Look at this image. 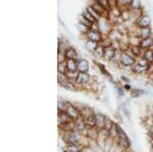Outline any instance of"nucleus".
Listing matches in <instances>:
<instances>
[{"instance_id":"f257e3e1","label":"nucleus","mask_w":153,"mask_h":152,"mask_svg":"<svg viewBox=\"0 0 153 152\" xmlns=\"http://www.w3.org/2000/svg\"><path fill=\"white\" fill-rule=\"evenodd\" d=\"M136 61H137V58H136L129 50H127V51L122 52V55H120V65H122V67H132L133 65L136 63Z\"/></svg>"},{"instance_id":"f03ea898","label":"nucleus","mask_w":153,"mask_h":152,"mask_svg":"<svg viewBox=\"0 0 153 152\" xmlns=\"http://www.w3.org/2000/svg\"><path fill=\"white\" fill-rule=\"evenodd\" d=\"M117 127V144L118 146L120 147L122 149H128L130 147V141H129V138L128 136L126 135V133L123 131V129L120 128L118 125H115Z\"/></svg>"},{"instance_id":"7ed1b4c3","label":"nucleus","mask_w":153,"mask_h":152,"mask_svg":"<svg viewBox=\"0 0 153 152\" xmlns=\"http://www.w3.org/2000/svg\"><path fill=\"white\" fill-rule=\"evenodd\" d=\"M85 37H86V39L95 41V42H97V43H101L103 39H104V36H103V34L101 33L100 31L93 30V29H90V31L86 34Z\"/></svg>"},{"instance_id":"20e7f679","label":"nucleus","mask_w":153,"mask_h":152,"mask_svg":"<svg viewBox=\"0 0 153 152\" xmlns=\"http://www.w3.org/2000/svg\"><path fill=\"white\" fill-rule=\"evenodd\" d=\"M90 6L94 9L95 11H97V13L99 14L101 18H106L108 19V10L105 8L104 6H102L98 1H91Z\"/></svg>"},{"instance_id":"39448f33","label":"nucleus","mask_w":153,"mask_h":152,"mask_svg":"<svg viewBox=\"0 0 153 152\" xmlns=\"http://www.w3.org/2000/svg\"><path fill=\"white\" fill-rule=\"evenodd\" d=\"M65 111L68 114V116H70L71 119H73V121H76V119H79V117L81 116L80 110H79L78 107L75 106V105H73V104H70V103H68Z\"/></svg>"},{"instance_id":"423d86ee","label":"nucleus","mask_w":153,"mask_h":152,"mask_svg":"<svg viewBox=\"0 0 153 152\" xmlns=\"http://www.w3.org/2000/svg\"><path fill=\"white\" fill-rule=\"evenodd\" d=\"M150 24H151V18L148 14H142L136 21V27L137 28H149Z\"/></svg>"},{"instance_id":"0eeeda50","label":"nucleus","mask_w":153,"mask_h":152,"mask_svg":"<svg viewBox=\"0 0 153 152\" xmlns=\"http://www.w3.org/2000/svg\"><path fill=\"white\" fill-rule=\"evenodd\" d=\"M91 79V76L89 75L88 73H82V72H79L78 76H76L75 83L76 85H86L90 82Z\"/></svg>"},{"instance_id":"6e6552de","label":"nucleus","mask_w":153,"mask_h":152,"mask_svg":"<svg viewBox=\"0 0 153 152\" xmlns=\"http://www.w3.org/2000/svg\"><path fill=\"white\" fill-rule=\"evenodd\" d=\"M66 73H78V59H66L65 60Z\"/></svg>"},{"instance_id":"1a4fd4ad","label":"nucleus","mask_w":153,"mask_h":152,"mask_svg":"<svg viewBox=\"0 0 153 152\" xmlns=\"http://www.w3.org/2000/svg\"><path fill=\"white\" fill-rule=\"evenodd\" d=\"M128 50L135 56L136 58H140L142 57L143 52H144V49H143L140 44H136V45H130V47Z\"/></svg>"},{"instance_id":"9d476101","label":"nucleus","mask_w":153,"mask_h":152,"mask_svg":"<svg viewBox=\"0 0 153 152\" xmlns=\"http://www.w3.org/2000/svg\"><path fill=\"white\" fill-rule=\"evenodd\" d=\"M115 53H117V48H114L113 46H108L105 47L104 49V56H103V59H105L106 61H111L114 57Z\"/></svg>"},{"instance_id":"9b49d317","label":"nucleus","mask_w":153,"mask_h":152,"mask_svg":"<svg viewBox=\"0 0 153 152\" xmlns=\"http://www.w3.org/2000/svg\"><path fill=\"white\" fill-rule=\"evenodd\" d=\"M65 55L66 59H78V52L76 49L73 46H68L65 50Z\"/></svg>"},{"instance_id":"f8f14e48","label":"nucleus","mask_w":153,"mask_h":152,"mask_svg":"<svg viewBox=\"0 0 153 152\" xmlns=\"http://www.w3.org/2000/svg\"><path fill=\"white\" fill-rule=\"evenodd\" d=\"M90 65H89L88 60L85 58H78V70L82 73H88Z\"/></svg>"},{"instance_id":"ddd939ff","label":"nucleus","mask_w":153,"mask_h":152,"mask_svg":"<svg viewBox=\"0 0 153 152\" xmlns=\"http://www.w3.org/2000/svg\"><path fill=\"white\" fill-rule=\"evenodd\" d=\"M140 46L146 50V49H152L153 48V37H147V38L141 39L140 40Z\"/></svg>"},{"instance_id":"4468645a","label":"nucleus","mask_w":153,"mask_h":152,"mask_svg":"<svg viewBox=\"0 0 153 152\" xmlns=\"http://www.w3.org/2000/svg\"><path fill=\"white\" fill-rule=\"evenodd\" d=\"M136 35L139 37L140 39H144L147 37L151 36V29L149 28H137V32H136Z\"/></svg>"},{"instance_id":"2eb2a0df","label":"nucleus","mask_w":153,"mask_h":152,"mask_svg":"<svg viewBox=\"0 0 153 152\" xmlns=\"http://www.w3.org/2000/svg\"><path fill=\"white\" fill-rule=\"evenodd\" d=\"M148 67H149V65H140L139 62L136 61V63L132 67V73H138V75H139V73H147Z\"/></svg>"},{"instance_id":"dca6fc26","label":"nucleus","mask_w":153,"mask_h":152,"mask_svg":"<svg viewBox=\"0 0 153 152\" xmlns=\"http://www.w3.org/2000/svg\"><path fill=\"white\" fill-rule=\"evenodd\" d=\"M73 119L68 116V114L65 111H58V122L59 124H61L62 126H65L68 122H70Z\"/></svg>"},{"instance_id":"f3484780","label":"nucleus","mask_w":153,"mask_h":152,"mask_svg":"<svg viewBox=\"0 0 153 152\" xmlns=\"http://www.w3.org/2000/svg\"><path fill=\"white\" fill-rule=\"evenodd\" d=\"M106 116L102 113H96V127H98L99 130L104 129Z\"/></svg>"},{"instance_id":"a211bd4d","label":"nucleus","mask_w":153,"mask_h":152,"mask_svg":"<svg viewBox=\"0 0 153 152\" xmlns=\"http://www.w3.org/2000/svg\"><path fill=\"white\" fill-rule=\"evenodd\" d=\"M98 45H99V43L87 39V40H86V42H85V49L88 51V52L93 53L95 51V49L98 47Z\"/></svg>"},{"instance_id":"6ab92c4d","label":"nucleus","mask_w":153,"mask_h":152,"mask_svg":"<svg viewBox=\"0 0 153 152\" xmlns=\"http://www.w3.org/2000/svg\"><path fill=\"white\" fill-rule=\"evenodd\" d=\"M76 130L78 132H83L84 130L86 129V127H87V125H86V122H85V119L82 116H80L79 119H76Z\"/></svg>"},{"instance_id":"aec40b11","label":"nucleus","mask_w":153,"mask_h":152,"mask_svg":"<svg viewBox=\"0 0 153 152\" xmlns=\"http://www.w3.org/2000/svg\"><path fill=\"white\" fill-rule=\"evenodd\" d=\"M85 122H86V125H87V127L89 129L94 128V127H96V114L93 112L92 114H90L89 116L86 117Z\"/></svg>"},{"instance_id":"412c9836","label":"nucleus","mask_w":153,"mask_h":152,"mask_svg":"<svg viewBox=\"0 0 153 152\" xmlns=\"http://www.w3.org/2000/svg\"><path fill=\"white\" fill-rule=\"evenodd\" d=\"M104 49H105L104 46L99 44L98 47L95 49L94 52L92 53L93 56H94L95 58H97V59H101V58H103V56H104Z\"/></svg>"},{"instance_id":"4be33fe9","label":"nucleus","mask_w":153,"mask_h":152,"mask_svg":"<svg viewBox=\"0 0 153 152\" xmlns=\"http://www.w3.org/2000/svg\"><path fill=\"white\" fill-rule=\"evenodd\" d=\"M57 81H58V84L62 87L65 86V84H68V82H71L70 78L66 73H58L57 75Z\"/></svg>"},{"instance_id":"5701e85b","label":"nucleus","mask_w":153,"mask_h":152,"mask_svg":"<svg viewBox=\"0 0 153 152\" xmlns=\"http://www.w3.org/2000/svg\"><path fill=\"white\" fill-rule=\"evenodd\" d=\"M132 3H133V0H117V6L120 7L122 10H123V8L129 9L131 5H132Z\"/></svg>"},{"instance_id":"b1692460","label":"nucleus","mask_w":153,"mask_h":152,"mask_svg":"<svg viewBox=\"0 0 153 152\" xmlns=\"http://www.w3.org/2000/svg\"><path fill=\"white\" fill-rule=\"evenodd\" d=\"M142 57L144 58V59H146L149 63H152L153 62V48L152 49H146V50H144Z\"/></svg>"},{"instance_id":"393cba45","label":"nucleus","mask_w":153,"mask_h":152,"mask_svg":"<svg viewBox=\"0 0 153 152\" xmlns=\"http://www.w3.org/2000/svg\"><path fill=\"white\" fill-rule=\"evenodd\" d=\"M66 149L70 152H81L82 151V146L76 143H68Z\"/></svg>"},{"instance_id":"a878e982","label":"nucleus","mask_w":153,"mask_h":152,"mask_svg":"<svg viewBox=\"0 0 153 152\" xmlns=\"http://www.w3.org/2000/svg\"><path fill=\"white\" fill-rule=\"evenodd\" d=\"M76 28H78L79 32H80L81 34H83V35H86V34L90 31V28H89L88 26H86V24H84L83 23H81V22H79L78 23V24H76Z\"/></svg>"},{"instance_id":"bb28decb","label":"nucleus","mask_w":153,"mask_h":152,"mask_svg":"<svg viewBox=\"0 0 153 152\" xmlns=\"http://www.w3.org/2000/svg\"><path fill=\"white\" fill-rule=\"evenodd\" d=\"M82 16H83L86 19H88L89 22H91L92 24H95V23H97V22H98L97 19H96L94 18V16H91V14L89 13V12H88L87 10H86V9L83 11V14H82Z\"/></svg>"},{"instance_id":"cd10ccee","label":"nucleus","mask_w":153,"mask_h":152,"mask_svg":"<svg viewBox=\"0 0 153 152\" xmlns=\"http://www.w3.org/2000/svg\"><path fill=\"white\" fill-rule=\"evenodd\" d=\"M86 10H87V11H88L89 13H90L92 16H94V18H95L96 19H97V21H99V19H101V16H99V14L97 13V11H95L94 9H93L92 7H91L90 5L87 6V8H86Z\"/></svg>"},{"instance_id":"c85d7f7f","label":"nucleus","mask_w":153,"mask_h":152,"mask_svg":"<svg viewBox=\"0 0 153 152\" xmlns=\"http://www.w3.org/2000/svg\"><path fill=\"white\" fill-rule=\"evenodd\" d=\"M96 1H98L101 4V5L104 6L108 11H109V9L111 8V4H110L109 0H96Z\"/></svg>"},{"instance_id":"c756f323","label":"nucleus","mask_w":153,"mask_h":152,"mask_svg":"<svg viewBox=\"0 0 153 152\" xmlns=\"http://www.w3.org/2000/svg\"><path fill=\"white\" fill-rule=\"evenodd\" d=\"M142 94H143V91L140 89H133L132 91H131V96L133 98H138L141 96Z\"/></svg>"},{"instance_id":"7c9ffc66","label":"nucleus","mask_w":153,"mask_h":152,"mask_svg":"<svg viewBox=\"0 0 153 152\" xmlns=\"http://www.w3.org/2000/svg\"><path fill=\"white\" fill-rule=\"evenodd\" d=\"M114 126V124L112 122V121L110 119H108V117H106V121H105V126H104V129L107 130L108 132L111 130L112 127Z\"/></svg>"},{"instance_id":"2f4dec72","label":"nucleus","mask_w":153,"mask_h":152,"mask_svg":"<svg viewBox=\"0 0 153 152\" xmlns=\"http://www.w3.org/2000/svg\"><path fill=\"white\" fill-rule=\"evenodd\" d=\"M79 22H81V23H83L84 24H86V26H88L89 28H92V26H93V24L91 23V22H89L88 19H86L85 18H84L83 16H79Z\"/></svg>"},{"instance_id":"473e14b6","label":"nucleus","mask_w":153,"mask_h":152,"mask_svg":"<svg viewBox=\"0 0 153 152\" xmlns=\"http://www.w3.org/2000/svg\"><path fill=\"white\" fill-rule=\"evenodd\" d=\"M57 70L58 73H66V67L65 62H58L57 65Z\"/></svg>"},{"instance_id":"72a5a7b5","label":"nucleus","mask_w":153,"mask_h":152,"mask_svg":"<svg viewBox=\"0 0 153 152\" xmlns=\"http://www.w3.org/2000/svg\"><path fill=\"white\" fill-rule=\"evenodd\" d=\"M98 67H99V70H100L103 73H104V75L108 76V77H110V76H109V73L106 72V70H105V67H103V65H101V63H98Z\"/></svg>"},{"instance_id":"f704fd0d","label":"nucleus","mask_w":153,"mask_h":152,"mask_svg":"<svg viewBox=\"0 0 153 152\" xmlns=\"http://www.w3.org/2000/svg\"><path fill=\"white\" fill-rule=\"evenodd\" d=\"M149 133H150V136H151V138H153V127H152L151 129H150Z\"/></svg>"},{"instance_id":"c9c22d12","label":"nucleus","mask_w":153,"mask_h":152,"mask_svg":"<svg viewBox=\"0 0 153 152\" xmlns=\"http://www.w3.org/2000/svg\"><path fill=\"white\" fill-rule=\"evenodd\" d=\"M118 93H120V95H123V94H124V92H123V90L120 89V88H118Z\"/></svg>"},{"instance_id":"e433bc0d","label":"nucleus","mask_w":153,"mask_h":152,"mask_svg":"<svg viewBox=\"0 0 153 152\" xmlns=\"http://www.w3.org/2000/svg\"><path fill=\"white\" fill-rule=\"evenodd\" d=\"M150 145H151L153 148V138H151V140H150Z\"/></svg>"},{"instance_id":"4c0bfd02","label":"nucleus","mask_w":153,"mask_h":152,"mask_svg":"<svg viewBox=\"0 0 153 152\" xmlns=\"http://www.w3.org/2000/svg\"></svg>"}]
</instances>
